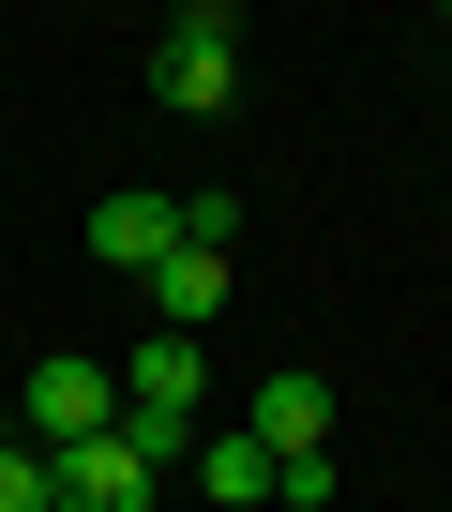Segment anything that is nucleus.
Returning <instances> with one entry per match:
<instances>
[{
    "mask_svg": "<svg viewBox=\"0 0 452 512\" xmlns=\"http://www.w3.org/2000/svg\"><path fill=\"white\" fill-rule=\"evenodd\" d=\"M0 512H61V482H46V452H31V437H0Z\"/></svg>",
    "mask_w": 452,
    "mask_h": 512,
    "instance_id": "obj_8",
    "label": "nucleus"
},
{
    "mask_svg": "<svg viewBox=\"0 0 452 512\" xmlns=\"http://www.w3.org/2000/svg\"><path fill=\"white\" fill-rule=\"evenodd\" d=\"M46 482H61V512H151V482H166V467H151V452L106 422L91 452H46Z\"/></svg>",
    "mask_w": 452,
    "mask_h": 512,
    "instance_id": "obj_3",
    "label": "nucleus"
},
{
    "mask_svg": "<svg viewBox=\"0 0 452 512\" xmlns=\"http://www.w3.org/2000/svg\"><path fill=\"white\" fill-rule=\"evenodd\" d=\"M332 482H347L332 452H287V467H272V497H287V512H332Z\"/></svg>",
    "mask_w": 452,
    "mask_h": 512,
    "instance_id": "obj_9",
    "label": "nucleus"
},
{
    "mask_svg": "<svg viewBox=\"0 0 452 512\" xmlns=\"http://www.w3.org/2000/svg\"><path fill=\"white\" fill-rule=\"evenodd\" d=\"M151 91H166L181 121H211L226 91H242V16H226V0H196V16H166V46H151Z\"/></svg>",
    "mask_w": 452,
    "mask_h": 512,
    "instance_id": "obj_1",
    "label": "nucleus"
},
{
    "mask_svg": "<svg viewBox=\"0 0 452 512\" xmlns=\"http://www.w3.org/2000/svg\"><path fill=\"white\" fill-rule=\"evenodd\" d=\"M106 422H121V377H106V362H76V347H46V362H31V422H16V437H31V452H91Z\"/></svg>",
    "mask_w": 452,
    "mask_h": 512,
    "instance_id": "obj_2",
    "label": "nucleus"
},
{
    "mask_svg": "<svg viewBox=\"0 0 452 512\" xmlns=\"http://www.w3.org/2000/svg\"><path fill=\"white\" fill-rule=\"evenodd\" d=\"M242 437L287 467V452H332V377L317 362H287V377H257V407H242Z\"/></svg>",
    "mask_w": 452,
    "mask_h": 512,
    "instance_id": "obj_5",
    "label": "nucleus"
},
{
    "mask_svg": "<svg viewBox=\"0 0 452 512\" xmlns=\"http://www.w3.org/2000/svg\"><path fill=\"white\" fill-rule=\"evenodd\" d=\"M91 256H106V272H166V256H181V196H151V181L91 196Z\"/></svg>",
    "mask_w": 452,
    "mask_h": 512,
    "instance_id": "obj_4",
    "label": "nucleus"
},
{
    "mask_svg": "<svg viewBox=\"0 0 452 512\" xmlns=\"http://www.w3.org/2000/svg\"><path fill=\"white\" fill-rule=\"evenodd\" d=\"M226 302H242V272H226V256H211V241H181V256H166V272H151V332H211Z\"/></svg>",
    "mask_w": 452,
    "mask_h": 512,
    "instance_id": "obj_6",
    "label": "nucleus"
},
{
    "mask_svg": "<svg viewBox=\"0 0 452 512\" xmlns=\"http://www.w3.org/2000/svg\"><path fill=\"white\" fill-rule=\"evenodd\" d=\"M181 467H196V497H211V512H257V497H272V452H257L242 422H226V437H196Z\"/></svg>",
    "mask_w": 452,
    "mask_h": 512,
    "instance_id": "obj_7",
    "label": "nucleus"
}]
</instances>
